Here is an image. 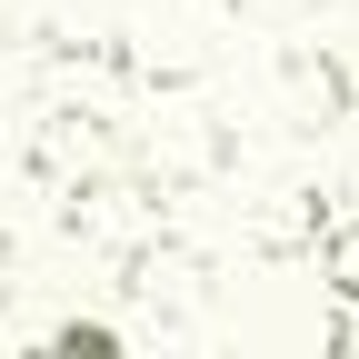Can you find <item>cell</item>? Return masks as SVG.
<instances>
[{"label":"cell","instance_id":"1","mask_svg":"<svg viewBox=\"0 0 359 359\" xmlns=\"http://www.w3.org/2000/svg\"><path fill=\"white\" fill-rule=\"evenodd\" d=\"M280 110H290V130H339L359 110V70L330 50H280Z\"/></svg>","mask_w":359,"mask_h":359},{"label":"cell","instance_id":"2","mask_svg":"<svg viewBox=\"0 0 359 359\" xmlns=\"http://www.w3.org/2000/svg\"><path fill=\"white\" fill-rule=\"evenodd\" d=\"M200 250H180V240H130L120 250V290L140 299V309H180V299H200Z\"/></svg>","mask_w":359,"mask_h":359},{"label":"cell","instance_id":"6","mask_svg":"<svg viewBox=\"0 0 359 359\" xmlns=\"http://www.w3.org/2000/svg\"><path fill=\"white\" fill-rule=\"evenodd\" d=\"M11 290H20V250H11V230H0V309H11Z\"/></svg>","mask_w":359,"mask_h":359},{"label":"cell","instance_id":"3","mask_svg":"<svg viewBox=\"0 0 359 359\" xmlns=\"http://www.w3.org/2000/svg\"><path fill=\"white\" fill-rule=\"evenodd\" d=\"M309 259H320V290H330L339 309H359V210H349V219H330V230L309 240Z\"/></svg>","mask_w":359,"mask_h":359},{"label":"cell","instance_id":"5","mask_svg":"<svg viewBox=\"0 0 359 359\" xmlns=\"http://www.w3.org/2000/svg\"><path fill=\"white\" fill-rule=\"evenodd\" d=\"M50 349H60V359H110V349H120V330H110V320H60V330H50Z\"/></svg>","mask_w":359,"mask_h":359},{"label":"cell","instance_id":"4","mask_svg":"<svg viewBox=\"0 0 359 359\" xmlns=\"http://www.w3.org/2000/svg\"><path fill=\"white\" fill-rule=\"evenodd\" d=\"M330 0H230V20L240 30H269V40H299V30H320Z\"/></svg>","mask_w":359,"mask_h":359}]
</instances>
